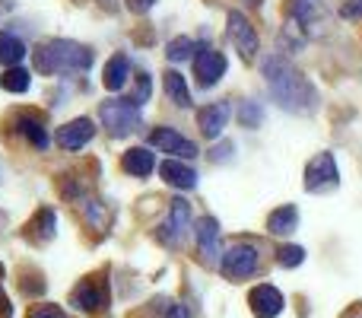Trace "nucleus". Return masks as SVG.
Returning <instances> with one entry per match:
<instances>
[{
  "label": "nucleus",
  "mask_w": 362,
  "mask_h": 318,
  "mask_svg": "<svg viewBox=\"0 0 362 318\" xmlns=\"http://www.w3.org/2000/svg\"><path fill=\"white\" fill-rule=\"evenodd\" d=\"M93 64V51L83 48L67 38H54V42L35 48V70L38 74H57V70H89Z\"/></svg>",
  "instance_id": "obj_2"
},
{
  "label": "nucleus",
  "mask_w": 362,
  "mask_h": 318,
  "mask_svg": "<svg viewBox=\"0 0 362 318\" xmlns=\"http://www.w3.org/2000/svg\"><path fill=\"white\" fill-rule=\"evenodd\" d=\"M305 261V251L299 249V245H283L280 251H276V264L280 268H296V264Z\"/></svg>",
  "instance_id": "obj_24"
},
{
  "label": "nucleus",
  "mask_w": 362,
  "mask_h": 318,
  "mask_svg": "<svg viewBox=\"0 0 362 318\" xmlns=\"http://www.w3.org/2000/svg\"><path fill=\"white\" fill-rule=\"evenodd\" d=\"M150 89H153L150 76H146V74H137V93H134V102H137V106H144V102L150 99Z\"/></svg>",
  "instance_id": "obj_27"
},
{
  "label": "nucleus",
  "mask_w": 362,
  "mask_h": 318,
  "mask_svg": "<svg viewBox=\"0 0 362 318\" xmlns=\"http://www.w3.org/2000/svg\"><path fill=\"white\" fill-rule=\"evenodd\" d=\"M153 4H156V0H127V10L146 13V10H153Z\"/></svg>",
  "instance_id": "obj_29"
},
{
  "label": "nucleus",
  "mask_w": 362,
  "mask_h": 318,
  "mask_svg": "<svg viewBox=\"0 0 362 318\" xmlns=\"http://www.w3.org/2000/svg\"><path fill=\"white\" fill-rule=\"evenodd\" d=\"M248 306L255 312V318H274L283 312V293L276 287H270V283H261V287L251 290Z\"/></svg>",
  "instance_id": "obj_10"
},
{
  "label": "nucleus",
  "mask_w": 362,
  "mask_h": 318,
  "mask_svg": "<svg viewBox=\"0 0 362 318\" xmlns=\"http://www.w3.org/2000/svg\"><path fill=\"white\" fill-rule=\"evenodd\" d=\"M344 318H362V306H356V309H350Z\"/></svg>",
  "instance_id": "obj_34"
},
{
  "label": "nucleus",
  "mask_w": 362,
  "mask_h": 318,
  "mask_svg": "<svg viewBox=\"0 0 362 318\" xmlns=\"http://www.w3.org/2000/svg\"><path fill=\"white\" fill-rule=\"evenodd\" d=\"M29 318H67V315H64L57 306H35L29 312Z\"/></svg>",
  "instance_id": "obj_28"
},
{
  "label": "nucleus",
  "mask_w": 362,
  "mask_h": 318,
  "mask_svg": "<svg viewBox=\"0 0 362 318\" xmlns=\"http://www.w3.org/2000/svg\"><path fill=\"white\" fill-rule=\"evenodd\" d=\"M340 181L337 175V162H334L331 153H318L312 162L305 166V188L308 191H334Z\"/></svg>",
  "instance_id": "obj_5"
},
{
  "label": "nucleus",
  "mask_w": 362,
  "mask_h": 318,
  "mask_svg": "<svg viewBox=\"0 0 362 318\" xmlns=\"http://www.w3.org/2000/svg\"><path fill=\"white\" fill-rule=\"evenodd\" d=\"M229 150H232V147L229 144H223V147H216V150H213V159H229Z\"/></svg>",
  "instance_id": "obj_32"
},
{
  "label": "nucleus",
  "mask_w": 362,
  "mask_h": 318,
  "mask_svg": "<svg viewBox=\"0 0 362 318\" xmlns=\"http://www.w3.org/2000/svg\"><path fill=\"white\" fill-rule=\"evenodd\" d=\"M99 118L112 137H127L140 127V106L134 99H112L99 108Z\"/></svg>",
  "instance_id": "obj_3"
},
{
  "label": "nucleus",
  "mask_w": 362,
  "mask_h": 318,
  "mask_svg": "<svg viewBox=\"0 0 362 318\" xmlns=\"http://www.w3.org/2000/svg\"><path fill=\"white\" fill-rule=\"evenodd\" d=\"M6 312V300H4V296H0V315H4Z\"/></svg>",
  "instance_id": "obj_35"
},
{
  "label": "nucleus",
  "mask_w": 362,
  "mask_h": 318,
  "mask_svg": "<svg viewBox=\"0 0 362 318\" xmlns=\"http://www.w3.org/2000/svg\"><path fill=\"white\" fill-rule=\"evenodd\" d=\"M296 226H299V210H296V204H283L280 210H274L267 220L270 236H289V232H296Z\"/></svg>",
  "instance_id": "obj_17"
},
{
  "label": "nucleus",
  "mask_w": 362,
  "mask_h": 318,
  "mask_svg": "<svg viewBox=\"0 0 362 318\" xmlns=\"http://www.w3.org/2000/svg\"><path fill=\"white\" fill-rule=\"evenodd\" d=\"M187 223H191V207H187V200L175 198L172 200V210H169V223L159 229V239H163L165 245H178L181 236L187 232Z\"/></svg>",
  "instance_id": "obj_11"
},
{
  "label": "nucleus",
  "mask_w": 362,
  "mask_h": 318,
  "mask_svg": "<svg viewBox=\"0 0 362 318\" xmlns=\"http://www.w3.org/2000/svg\"><path fill=\"white\" fill-rule=\"evenodd\" d=\"M223 74H226V57L213 48H197V55H194V76H197L200 86L219 83Z\"/></svg>",
  "instance_id": "obj_7"
},
{
  "label": "nucleus",
  "mask_w": 362,
  "mask_h": 318,
  "mask_svg": "<svg viewBox=\"0 0 362 318\" xmlns=\"http://www.w3.org/2000/svg\"><path fill=\"white\" fill-rule=\"evenodd\" d=\"M219 271H223V277H229V280H245V277H251L257 271V249L248 242L232 245L223 255V261H219Z\"/></svg>",
  "instance_id": "obj_4"
},
{
  "label": "nucleus",
  "mask_w": 362,
  "mask_h": 318,
  "mask_svg": "<svg viewBox=\"0 0 362 318\" xmlns=\"http://www.w3.org/2000/svg\"><path fill=\"white\" fill-rule=\"evenodd\" d=\"M23 57H25V45L16 35H10V32H0V61L6 67H16Z\"/></svg>",
  "instance_id": "obj_20"
},
{
  "label": "nucleus",
  "mask_w": 362,
  "mask_h": 318,
  "mask_svg": "<svg viewBox=\"0 0 362 318\" xmlns=\"http://www.w3.org/2000/svg\"><path fill=\"white\" fill-rule=\"evenodd\" d=\"M191 51H194V42L181 35V38H172L169 48H165V55H169V61L178 64V61H187V57H191Z\"/></svg>",
  "instance_id": "obj_23"
},
{
  "label": "nucleus",
  "mask_w": 362,
  "mask_h": 318,
  "mask_svg": "<svg viewBox=\"0 0 362 318\" xmlns=\"http://www.w3.org/2000/svg\"><path fill=\"white\" fill-rule=\"evenodd\" d=\"M165 318H187V309H185V306H178V302H175V306H172L169 312H165Z\"/></svg>",
  "instance_id": "obj_31"
},
{
  "label": "nucleus",
  "mask_w": 362,
  "mask_h": 318,
  "mask_svg": "<svg viewBox=\"0 0 362 318\" xmlns=\"http://www.w3.org/2000/svg\"><path fill=\"white\" fill-rule=\"evenodd\" d=\"M121 169H124L127 175L146 178V175L156 169V159H153V153L146 150V147H134V150H127L124 157H121Z\"/></svg>",
  "instance_id": "obj_16"
},
{
  "label": "nucleus",
  "mask_w": 362,
  "mask_h": 318,
  "mask_svg": "<svg viewBox=\"0 0 362 318\" xmlns=\"http://www.w3.org/2000/svg\"><path fill=\"white\" fill-rule=\"evenodd\" d=\"M150 144L159 147L163 153H172V157H181V159L197 157V147H194L187 137H181L178 131H172V127H156V131L150 134Z\"/></svg>",
  "instance_id": "obj_9"
},
{
  "label": "nucleus",
  "mask_w": 362,
  "mask_h": 318,
  "mask_svg": "<svg viewBox=\"0 0 362 318\" xmlns=\"http://www.w3.org/2000/svg\"><path fill=\"white\" fill-rule=\"evenodd\" d=\"M127 76H131V61H127L124 55H115L112 61L105 64V76H102V83H105L108 93H118V89L127 83Z\"/></svg>",
  "instance_id": "obj_18"
},
{
  "label": "nucleus",
  "mask_w": 362,
  "mask_h": 318,
  "mask_svg": "<svg viewBox=\"0 0 362 318\" xmlns=\"http://www.w3.org/2000/svg\"><path fill=\"white\" fill-rule=\"evenodd\" d=\"M70 302H74L80 312H102V309L108 306L105 283H99V280H83L80 287L70 293Z\"/></svg>",
  "instance_id": "obj_8"
},
{
  "label": "nucleus",
  "mask_w": 362,
  "mask_h": 318,
  "mask_svg": "<svg viewBox=\"0 0 362 318\" xmlns=\"http://www.w3.org/2000/svg\"><path fill=\"white\" fill-rule=\"evenodd\" d=\"M32 229H38V236H42V239H51V236H54V213L42 210V213H38V223L32 220Z\"/></svg>",
  "instance_id": "obj_26"
},
{
  "label": "nucleus",
  "mask_w": 362,
  "mask_h": 318,
  "mask_svg": "<svg viewBox=\"0 0 362 318\" xmlns=\"http://www.w3.org/2000/svg\"><path fill=\"white\" fill-rule=\"evenodd\" d=\"M229 38H232V45L238 48V55H242L245 61H255V55H257V32L251 29V23L238 10L229 13Z\"/></svg>",
  "instance_id": "obj_6"
},
{
  "label": "nucleus",
  "mask_w": 362,
  "mask_h": 318,
  "mask_svg": "<svg viewBox=\"0 0 362 318\" xmlns=\"http://www.w3.org/2000/svg\"><path fill=\"white\" fill-rule=\"evenodd\" d=\"M344 16H346V19L362 16V0H356V4H346V6H344Z\"/></svg>",
  "instance_id": "obj_30"
},
{
  "label": "nucleus",
  "mask_w": 362,
  "mask_h": 318,
  "mask_svg": "<svg viewBox=\"0 0 362 318\" xmlns=\"http://www.w3.org/2000/svg\"><path fill=\"white\" fill-rule=\"evenodd\" d=\"M29 74H25L23 67H6V74L0 76V86L6 89V93H25L29 89Z\"/></svg>",
  "instance_id": "obj_22"
},
{
  "label": "nucleus",
  "mask_w": 362,
  "mask_h": 318,
  "mask_svg": "<svg viewBox=\"0 0 362 318\" xmlns=\"http://www.w3.org/2000/svg\"><path fill=\"white\" fill-rule=\"evenodd\" d=\"M16 127H19V134H23L29 144L38 147V150H45V147H48V134H45V125L38 118H32V115H23V118L16 121Z\"/></svg>",
  "instance_id": "obj_19"
},
{
  "label": "nucleus",
  "mask_w": 362,
  "mask_h": 318,
  "mask_svg": "<svg viewBox=\"0 0 362 318\" xmlns=\"http://www.w3.org/2000/svg\"><path fill=\"white\" fill-rule=\"evenodd\" d=\"M159 175H163L172 188H181V191L197 188V172H194L191 166H185V162H178V159H165L163 166H159Z\"/></svg>",
  "instance_id": "obj_14"
},
{
  "label": "nucleus",
  "mask_w": 362,
  "mask_h": 318,
  "mask_svg": "<svg viewBox=\"0 0 362 318\" xmlns=\"http://www.w3.org/2000/svg\"><path fill=\"white\" fill-rule=\"evenodd\" d=\"M197 245H200V255L206 258V261H213V258L219 255V223L213 217H200L197 220Z\"/></svg>",
  "instance_id": "obj_15"
},
{
  "label": "nucleus",
  "mask_w": 362,
  "mask_h": 318,
  "mask_svg": "<svg viewBox=\"0 0 362 318\" xmlns=\"http://www.w3.org/2000/svg\"><path fill=\"white\" fill-rule=\"evenodd\" d=\"M261 70H264V80H267L270 93H274L280 108H286V112H293V115H308L318 108V93H315V86L299 74V67H296L289 57H283V55L264 57Z\"/></svg>",
  "instance_id": "obj_1"
},
{
  "label": "nucleus",
  "mask_w": 362,
  "mask_h": 318,
  "mask_svg": "<svg viewBox=\"0 0 362 318\" xmlns=\"http://www.w3.org/2000/svg\"><path fill=\"white\" fill-rule=\"evenodd\" d=\"M99 6H102V10H118V0H99Z\"/></svg>",
  "instance_id": "obj_33"
},
{
  "label": "nucleus",
  "mask_w": 362,
  "mask_h": 318,
  "mask_svg": "<svg viewBox=\"0 0 362 318\" xmlns=\"http://www.w3.org/2000/svg\"><path fill=\"white\" fill-rule=\"evenodd\" d=\"M165 93H169V99L175 102L178 108H187L191 106V93H187V83H185V76L175 74V70H169L165 74Z\"/></svg>",
  "instance_id": "obj_21"
},
{
  "label": "nucleus",
  "mask_w": 362,
  "mask_h": 318,
  "mask_svg": "<svg viewBox=\"0 0 362 318\" xmlns=\"http://www.w3.org/2000/svg\"><path fill=\"white\" fill-rule=\"evenodd\" d=\"M238 118H242L245 127H257V125H261V118H264V112H261V106H257V102H245L242 112H238Z\"/></svg>",
  "instance_id": "obj_25"
},
{
  "label": "nucleus",
  "mask_w": 362,
  "mask_h": 318,
  "mask_svg": "<svg viewBox=\"0 0 362 318\" xmlns=\"http://www.w3.org/2000/svg\"><path fill=\"white\" fill-rule=\"evenodd\" d=\"M93 137H95V125L89 118H74L70 125H64L61 131H57V144H61L64 150H83Z\"/></svg>",
  "instance_id": "obj_12"
},
{
  "label": "nucleus",
  "mask_w": 362,
  "mask_h": 318,
  "mask_svg": "<svg viewBox=\"0 0 362 318\" xmlns=\"http://www.w3.org/2000/svg\"><path fill=\"white\" fill-rule=\"evenodd\" d=\"M229 121V102H213V106H204L197 112V125L204 137H219Z\"/></svg>",
  "instance_id": "obj_13"
},
{
  "label": "nucleus",
  "mask_w": 362,
  "mask_h": 318,
  "mask_svg": "<svg viewBox=\"0 0 362 318\" xmlns=\"http://www.w3.org/2000/svg\"><path fill=\"white\" fill-rule=\"evenodd\" d=\"M248 4H251V6H257V4H261V0H248Z\"/></svg>",
  "instance_id": "obj_36"
}]
</instances>
